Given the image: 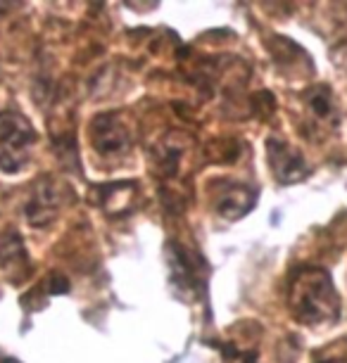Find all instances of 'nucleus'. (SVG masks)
<instances>
[{"instance_id": "f257e3e1", "label": "nucleus", "mask_w": 347, "mask_h": 363, "mask_svg": "<svg viewBox=\"0 0 347 363\" xmlns=\"http://www.w3.org/2000/svg\"><path fill=\"white\" fill-rule=\"evenodd\" d=\"M290 311L304 325L336 323L340 316V297L331 276L316 266H304L292 276L288 290Z\"/></svg>"}, {"instance_id": "f03ea898", "label": "nucleus", "mask_w": 347, "mask_h": 363, "mask_svg": "<svg viewBox=\"0 0 347 363\" xmlns=\"http://www.w3.org/2000/svg\"><path fill=\"white\" fill-rule=\"evenodd\" d=\"M36 131L19 112H0V169L19 171L31 160Z\"/></svg>"}, {"instance_id": "7ed1b4c3", "label": "nucleus", "mask_w": 347, "mask_h": 363, "mask_svg": "<svg viewBox=\"0 0 347 363\" xmlns=\"http://www.w3.org/2000/svg\"><path fill=\"white\" fill-rule=\"evenodd\" d=\"M91 143L103 157H121L131 147V135L119 116L100 114L91 124Z\"/></svg>"}, {"instance_id": "20e7f679", "label": "nucleus", "mask_w": 347, "mask_h": 363, "mask_svg": "<svg viewBox=\"0 0 347 363\" xmlns=\"http://www.w3.org/2000/svg\"><path fill=\"white\" fill-rule=\"evenodd\" d=\"M304 114L309 119V126L314 131H321V133H333L338 128V121H340V112H338V105H336V98H333V91L326 86H316V88H309L304 93Z\"/></svg>"}, {"instance_id": "39448f33", "label": "nucleus", "mask_w": 347, "mask_h": 363, "mask_svg": "<svg viewBox=\"0 0 347 363\" xmlns=\"http://www.w3.org/2000/svg\"><path fill=\"white\" fill-rule=\"evenodd\" d=\"M269 164L278 183H297L309 174L302 155L283 140H269Z\"/></svg>"}, {"instance_id": "423d86ee", "label": "nucleus", "mask_w": 347, "mask_h": 363, "mask_svg": "<svg viewBox=\"0 0 347 363\" xmlns=\"http://www.w3.org/2000/svg\"><path fill=\"white\" fill-rule=\"evenodd\" d=\"M255 197V190H250L248 186H228L216 195V211L228 221H236L253 209Z\"/></svg>"}, {"instance_id": "0eeeda50", "label": "nucleus", "mask_w": 347, "mask_h": 363, "mask_svg": "<svg viewBox=\"0 0 347 363\" xmlns=\"http://www.w3.org/2000/svg\"><path fill=\"white\" fill-rule=\"evenodd\" d=\"M326 363H347V361H326Z\"/></svg>"}]
</instances>
